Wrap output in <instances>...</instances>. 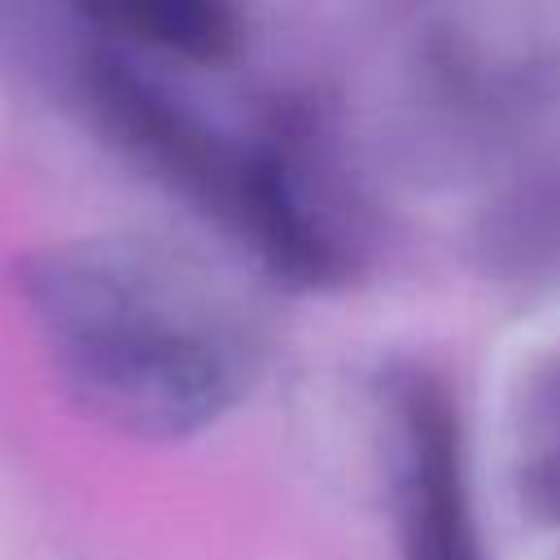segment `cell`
<instances>
[{
	"mask_svg": "<svg viewBox=\"0 0 560 560\" xmlns=\"http://www.w3.org/2000/svg\"><path fill=\"white\" fill-rule=\"evenodd\" d=\"M22 293L66 389L136 438H188L249 385L241 311L188 262L144 241H61L22 271Z\"/></svg>",
	"mask_w": 560,
	"mask_h": 560,
	"instance_id": "6da1fadb",
	"label": "cell"
},
{
	"mask_svg": "<svg viewBox=\"0 0 560 560\" xmlns=\"http://www.w3.org/2000/svg\"><path fill=\"white\" fill-rule=\"evenodd\" d=\"M88 96L118 144L249 245L267 271L293 284L346 276V245L289 122L262 136H228L118 57L88 66Z\"/></svg>",
	"mask_w": 560,
	"mask_h": 560,
	"instance_id": "7a4b0ae2",
	"label": "cell"
},
{
	"mask_svg": "<svg viewBox=\"0 0 560 560\" xmlns=\"http://www.w3.org/2000/svg\"><path fill=\"white\" fill-rule=\"evenodd\" d=\"M398 521L407 560H481L468 512L464 446L451 398L429 376H407L394 394Z\"/></svg>",
	"mask_w": 560,
	"mask_h": 560,
	"instance_id": "3957f363",
	"label": "cell"
},
{
	"mask_svg": "<svg viewBox=\"0 0 560 560\" xmlns=\"http://www.w3.org/2000/svg\"><path fill=\"white\" fill-rule=\"evenodd\" d=\"M70 4L96 31L192 66L228 61L245 35L236 0H70Z\"/></svg>",
	"mask_w": 560,
	"mask_h": 560,
	"instance_id": "277c9868",
	"label": "cell"
},
{
	"mask_svg": "<svg viewBox=\"0 0 560 560\" xmlns=\"http://www.w3.org/2000/svg\"><path fill=\"white\" fill-rule=\"evenodd\" d=\"M556 486H560V477H556Z\"/></svg>",
	"mask_w": 560,
	"mask_h": 560,
	"instance_id": "5b68a950",
	"label": "cell"
}]
</instances>
